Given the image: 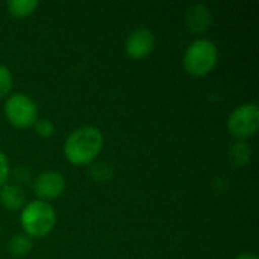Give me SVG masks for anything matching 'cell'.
<instances>
[{"label":"cell","mask_w":259,"mask_h":259,"mask_svg":"<svg viewBox=\"0 0 259 259\" xmlns=\"http://www.w3.org/2000/svg\"><path fill=\"white\" fill-rule=\"evenodd\" d=\"M103 134L96 126H80L74 129L64 143V155L74 165L91 164L103 149Z\"/></svg>","instance_id":"obj_1"},{"label":"cell","mask_w":259,"mask_h":259,"mask_svg":"<svg viewBox=\"0 0 259 259\" xmlns=\"http://www.w3.org/2000/svg\"><path fill=\"white\" fill-rule=\"evenodd\" d=\"M20 222L27 235L36 238L46 237L56 225V211L49 202L32 200L23 206Z\"/></svg>","instance_id":"obj_2"},{"label":"cell","mask_w":259,"mask_h":259,"mask_svg":"<svg viewBox=\"0 0 259 259\" xmlns=\"http://www.w3.org/2000/svg\"><path fill=\"white\" fill-rule=\"evenodd\" d=\"M219 61L217 46L206 38L194 39L184 53V68L191 76H206L214 70Z\"/></svg>","instance_id":"obj_3"},{"label":"cell","mask_w":259,"mask_h":259,"mask_svg":"<svg viewBox=\"0 0 259 259\" xmlns=\"http://www.w3.org/2000/svg\"><path fill=\"white\" fill-rule=\"evenodd\" d=\"M5 115L12 126L24 129L33 126L38 120V108L27 94L15 93L5 102Z\"/></svg>","instance_id":"obj_4"},{"label":"cell","mask_w":259,"mask_h":259,"mask_svg":"<svg viewBox=\"0 0 259 259\" xmlns=\"http://www.w3.org/2000/svg\"><path fill=\"white\" fill-rule=\"evenodd\" d=\"M228 129L232 137L247 140L259 129V108L256 103H244L235 108L228 118Z\"/></svg>","instance_id":"obj_5"},{"label":"cell","mask_w":259,"mask_h":259,"mask_svg":"<svg viewBox=\"0 0 259 259\" xmlns=\"http://www.w3.org/2000/svg\"><path fill=\"white\" fill-rule=\"evenodd\" d=\"M65 190V178L59 171H44L33 181V191L39 200H55Z\"/></svg>","instance_id":"obj_6"},{"label":"cell","mask_w":259,"mask_h":259,"mask_svg":"<svg viewBox=\"0 0 259 259\" xmlns=\"http://www.w3.org/2000/svg\"><path fill=\"white\" fill-rule=\"evenodd\" d=\"M155 49V35L147 27H138L129 33L124 42V52L132 59H143Z\"/></svg>","instance_id":"obj_7"},{"label":"cell","mask_w":259,"mask_h":259,"mask_svg":"<svg viewBox=\"0 0 259 259\" xmlns=\"http://www.w3.org/2000/svg\"><path fill=\"white\" fill-rule=\"evenodd\" d=\"M187 26L194 32V33H203L206 32L211 24H212V14L209 8L203 3L193 5L185 15Z\"/></svg>","instance_id":"obj_8"},{"label":"cell","mask_w":259,"mask_h":259,"mask_svg":"<svg viewBox=\"0 0 259 259\" xmlns=\"http://www.w3.org/2000/svg\"><path fill=\"white\" fill-rule=\"evenodd\" d=\"M0 203L9 211L23 209V206L26 205V194L18 185L5 184L0 188Z\"/></svg>","instance_id":"obj_9"},{"label":"cell","mask_w":259,"mask_h":259,"mask_svg":"<svg viewBox=\"0 0 259 259\" xmlns=\"http://www.w3.org/2000/svg\"><path fill=\"white\" fill-rule=\"evenodd\" d=\"M6 8L12 17L24 18L38 8V2L36 0H9L6 3Z\"/></svg>","instance_id":"obj_10"},{"label":"cell","mask_w":259,"mask_h":259,"mask_svg":"<svg viewBox=\"0 0 259 259\" xmlns=\"http://www.w3.org/2000/svg\"><path fill=\"white\" fill-rule=\"evenodd\" d=\"M8 249L12 256L23 258L32 250V241L26 235H14L8 243Z\"/></svg>","instance_id":"obj_11"},{"label":"cell","mask_w":259,"mask_h":259,"mask_svg":"<svg viewBox=\"0 0 259 259\" xmlns=\"http://www.w3.org/2000/svg\"><path fill=\"white\" fill-rule=\"evenodd\" d=\"M229 158L235 165H244V164H247L250 161L252 150L246 143L240 141V143L232 144V147L229 150Z\"/></svg>","instance_id":"obj_12"},{"label":"cell","mask_w":259,"mask_h":259,"mask_svg":"<svg viewBox=\"0 0 259 259\" xmlns=\"http://www.w3.org/2000/svg\"><path fill=\"white\" fill-rule=\"evenodd\" d=\"M91 178L97 182H106L112 178V168L108 165V164H96L91 167V171H90Z\"/></svg>","instance_id":"obj_13"},{"label":"cell","mask_w":259,"mask_h":259,"mask_svg":"<svg viewBox=\"0 0 259 259\" xmlns=\"http://www.w3.org/2000/svg\"><path fill=\"white\" fill-rule=\"evenodd\" d=\"M12 88V74H11V70L0 64V99H3L5 96L9 94Z\"/></svg>","instance_id":"obj_14"},{"label":"cell","mask_w":259,"mask_h":259,"mask_svg":"<svg viewBox=\"0 0 259 259\" xmlns=\"http://www.w3.org/2000/svg\"><path fill=\"white\" fill-rule=\"evenodd\" d=\"M35 131H36V134L38 135H41V137H52L53 135V132H55V126H53V123L52 121H49L47 118H38L36 121H35Z\"/></svg>","instance_id":"obj_15"},{"label":"cell","mask_w":259,"mask_h":259,"mask_svg":"<svg viewBox=\"0 0 259 259\" xmlns=\"http://www.w3.org/2000/svg\"><path fill=\"white\" fill-rule=\"evenodd\" d=\"M9 178V161L6 155L0 150V188L8 182Z\"/></svg>","instance_id":"obj_16"},{"label":"cell","mask_w":259,"mask_h":259,"mask_svg":"<svg viewBox=\"0 0 259 259\" xmlns=\"http://www.w3.org/2000/svg\"><path fill=\"white\" fill-rule=\"evenodd\" d=\"M235 259H259L255 253H241L238 255Z\"/></svg>","instance_id":"obj_17"}]
</instances>
